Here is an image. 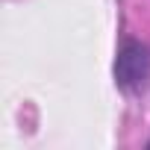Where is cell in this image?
<instances>
[{
  "label": "cell",
  "mask_w": 150,
  "mask_h": 150,
  "mask_svg": "<svg viewBox=\"0 0 150 150\" xmlns=\"http://www.w3.org/2000/svg\"><path fill=\"white\" fill-rule=\"evenodd\" d=\"M147 147H150V141H147Z\"/></svg>",
  "instance_id": "cell-2"
},
{
  "label": "cell",
  "mask_w": 150,
  "mask_h": 150,
  "mask_svg": "<svg viewBox=\"0 0 150 150\" xmlns=\"http://www.w3.org/2000/svg\"><path fill=\"white\" fill-rule=\"evenodd\" d=\"M115 74V86L129 94V97H141L150 88V47L138 38H124L112 65Z\"/></svg>",
  "instance_id": "cell-1"
}]
</instances>
